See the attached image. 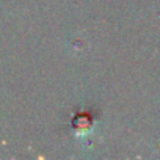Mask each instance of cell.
Returning <instances> with one entry per match:
<instances>
[{
  "mask_svg": "<svg viewBox=\"0 0 160 160\" xmlns=\"http://www.w3.org/2000/svg\"><path fill=\"white\" fill-rule=\"evenodd\" d=\"M74 127H75V132L78 133V137H83L85 133H88V130H90V127H91V122H90L88 118L80 116V118L75 121Z\"/></svg>",
  "mask_w": 160,
  "mask_h": 160,
  "instance_id": "6da1fadb",
  "label": "cell"
}]
</instances>
